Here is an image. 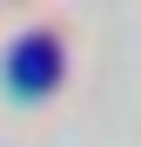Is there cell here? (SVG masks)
Listing matches in <instances>:
<instances>
[{
	"label": "cell",
	"instance_id": "cell-1",
	"mask_svg": "<svg viewBox=\"0 0 141 147\" xmlns=\"http://www.w3.org/2000/svg\"><path fill=\"white\" fill-rule=\"evenodd\" d=\"M7 80H14V94H47V87L61 80V34L54 27L20 34L14 54H7Z\"/></svg>",
	"mask_w": 141,
	"mask_h": 147
}]
</instances>
